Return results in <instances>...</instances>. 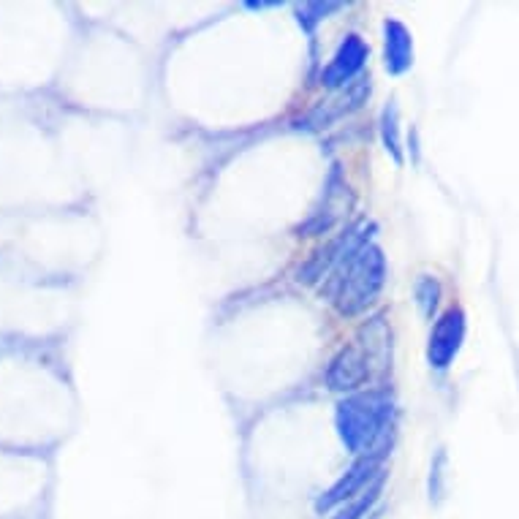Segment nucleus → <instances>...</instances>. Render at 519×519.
I'll return each mask as SVG.
<instances>
[{
    "label": "nucleus",
    "mask_w": 519,
    "mask_h": 519,
    "mask_svg": "<svg viewBox=\"0 0 519 519\" xmlns=\"http://www.w3.org/2000/svg\"><path fill=\"white\" fill-rule=\"evenodd\" d=\"M386 283V256L384 250L367 242L354 256H348L318 291L321 297L332 302V308L343 318H356L373 308L375 299L381 297Z\"/></svg>",
    "instance_id": "obj_1"
},
{
    "label": "nucleus",
    "mask_w": 519,
    "mask_h": 519,
    "mask_svg": "<svg viewBox=\"0 0 519 519\" xmlns=\"http://www.w3.org/2000/svg\"><path fill=\"white\" fill-rule=\"evenodd\" d=\"M367 58H370V47L356 33H351L337 47V52L329 60V66L321 71V85L329 87L332 93L340 90V87L351 85L354 79L362 77V68H365Z\"/></svg>",
    "instance_id": "obj_8"
},
{
    "label": "nucleus",
    "mask_w": 519,
    "mask_h": 519,
    "mask_svg": "<svg viewBox=\"0 0 519 519\" xmlns=\"http://www.w3.org/2000/svg\"><path fill=\"white\" fill-rule=\"evenodd\" d=\"M370 90H373V87H370V77L362 74V77L354 79L351 85L335 90L332 98L321 101L316 109H310V115L305 117V125L313 128V131H321V128H329V125L337 123V120H343V117L354 115V112H359V109L367 104Z\"/></svg>",
    "instance_id": "obj_6"
},
{
    "label": "nucleus",
    "mask_w": 519,
    "mask_h": 519,
    "mask_svg": "<svg viewBox=\"0 0 519 519\" xmlns=\"http://www.w3.org/2000/svg\"><path fill=\"white\" fill-rule=\"evenodd\" d=\"M381 487H384V476L375 481L370 490H365L359 498L348 500V503H343L340 509H335V514L329 519H365L367 514H370V509L375 506V500H378V495H381Z\"/></svg>",
    "instance_id": "obj_13"
},
{
    "label": "nucleus",
    "mask_w": 519,
    "mask_h": 519,
    "mask_svg": "<svg viewBox=\"0 0 519 519\" xmlns=\"http://www.w3.org/2000/svg\"><path fill=\"white\" fill-rule=\"evenodd\" d=\"M392 416V395L386 389H367L337 403L335 427L351 454H375Z\"/></svg>",
    "instance_id": "obj_2"
},
{
    "label": "nucleus",
    "mask_w": 519,
    "mask_h": 519,
    "mask_svg": "<svg viewBox=\"0 0 519 519\" xmlns=\"http://www.w3.org/2000/svg\"><path fill=\"white\" fill-rule=\"evenodd\" d=\"M465 332H468V318L460 308H449L438 316V321L430 329V340H427V362L435 370H446L452 365L457 354H460L462 343H465Z\"/></svg>",
    "instance_id": "obj_5"
},
{
    "label": "nucleus",
    "mask_w": 519,
    "mask_h": 519,
    "mask_svg": "<svg viewBox=\"0 0 519 519\" xmlns=\"http://www.w3.org/2000/svg\"><path fill=\"white\" fill-rule=\"evenodd\" d=\"M384 66L392 77H403L414 66V36L400 20L384 22Z\"/></svg>",
    "instance_id": "obj_9"
},
{
    "label": "nucleus",
    "mask_w": 519,
    "mask_h": 519,
    "mask_svg": "<svg viewBox=\"0 0 519 519\" xmlns=\"http://www.w3.org/2000/svg\"><path fill=\"white\" fill-rule=\"evenodd\" d=\"M348 191L346 183L340 180V172L329 174L327 185H324V196H321V207H316V210L310 212V218L302 226H299V234H305V237H318V234H327L332 226H335V221L340 218V212H337V207H340V193Z\"/></svg>",
    "instance_id": "obj_10"
},
{
    "label": "nucleus",
    "mask_w": 519,
    "mask_h": 519,
    "mask_svg": "<svg viewBox=\"0 0 519 519\" xmlns=\"http://www.w3.org/2000/svg\"><path fill=\"white\" fill-rule=\"evenodd\" d=\"M414 297H416V305L422 310L424 318H433L438 305H441V297H443V286L441 280L435 278V275H419L414 286Z\"/></svg>",
    "instance_id": "obj_12"
},
{
    "label": "nucleus",
    "mask_w": 519,
    "mask_h": 519,
    "mask_svg": "<svg viewBox=\"0 0 519 519\" xmlns=\"http://www.w3.org/2000/svg\"><path fill=\"white\" fill-rule=\"evenodd\" d=\"M367 242H370V234H367L365 223L348 226L346 231H340L335 240L321 245V248L302 264V270H299V283H308V286L324 283L348 256H354L356 250L365 248Z\"/></svg>",
    "instance_id": "obj_3"
},
{
    "label": "nucleus",
    "mask_w": 519,
    "mask_h": 519,
    "mask_svg": "<svg viewBox=\"0 0 519 519\" xmlns=\"http://www.w3.org/2000/svg\"><path fill=\"white\" fill-rule=\"evenodd\" d=\"M370 375H373V370H370V356L365 354V348L343 346L329 359L324 378H327V386L332 392L356 395L370 381Z\"/></svg>",
    "instance_id": "obj_7"
},
{
    "label": "nucleus",
    "mask_w": 519,
    "mask_h": 519,
    "mask_svg": "<svg viewBox=\"0 0 519 519\" xmlns=\"http://www.w3.org/2000/svg\"><path fill=\"white\" fill-rule=\"evenodd\" d=\"M381 457L384 454L375 452V454H365V457H359V460L348 468L340 479L329 487L321 498L316 500V511L318 514H324V511H335L340 509L343 503L348 500L359 498L362 492L370 490L375 481L381 479L384 473H381Z\"/></svg>",
    "instance_id": "obj_4"
},
{
    "label": "nucleus",
    "mask_w": 519,
    "mask_h": 519,
    "mask_svg": "<svg viewBox=\"0 0 519 519\" xmlns=\"http://www.w3.org/2000/svg\"><path fill=\"white\" fill-rule=\"evenodd\" d=\"M381 139L386 153L395 158V164H403V147H400V109L397 101H389L381 112Z\"/></svg>",
    "instance_id": "obj_11"
}]
</instances>
